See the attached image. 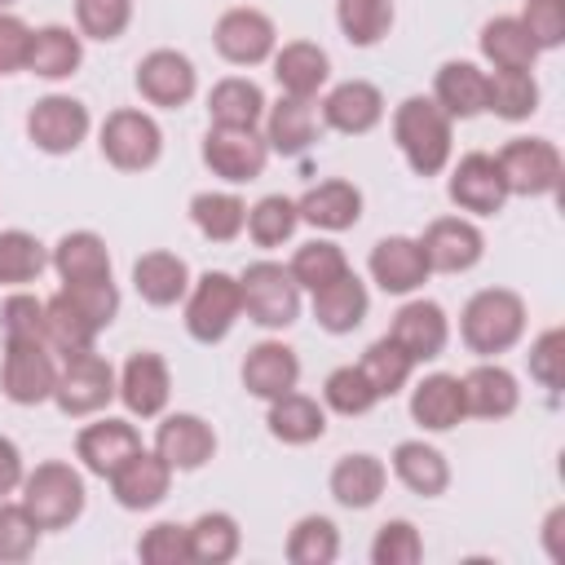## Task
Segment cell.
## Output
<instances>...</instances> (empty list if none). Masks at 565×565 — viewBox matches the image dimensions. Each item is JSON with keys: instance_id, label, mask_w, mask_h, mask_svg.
Returning a JSON list of instances; mask_svg holds the SVG:
<instances>
[{"instance_id": "6da1fadb", "label": "cell", "mask_w": 565, "mask_h": 565, "mask_svg": "<svg viewBox=\"0 0 565 565\" xmlns=\"http://www.w3.org/2000/svg\"><path fill=\"white\" fill-rule=\"evenodd\" d=\"M393 141L415 177H437L455 150V119L433 97L415 93L393 110Z\"/></svg>"}, {"instance_id": "7a4b0ae2", "label": "cell", "mask_w": 565, "mask_h": 565, "mask_svg": "<svg viewBox=\"0 0 565 565\" xmlns=\"http://www.w3.org/2000/svg\"><path fill=\"white\" fill-rule=\"evenodd\" d=\"M459 335L477 358H499L525 335V300L512 287H481L459 313Z\"/></svg>"}, {"instance_id": "3957f363", "label": "cell", "mask_w": 565, "mask_h": 565, "mask_svg": "<svg viewBox=\"0 0 565 565\" xmlns=\"http://www.w3.org/2000/svg\"><path fill=\"white\" fill-rule=\"evenodd\" d=\"M22 508L35 516L40 530H66L79 521L84 503H88V490H84V477L62 463V459H44L35 463L26 477H22Z\"/></svg>"}, {"instance_id": "277c9868", "label": "cell", "mask_w": 565, "mask_h": 565, "mask_svg": "<svg viewBox=\"0 0 565 565\" xmlns=\"http://www.w3.org/2000/svg\"><path fill=\"white\" fill-rule=\"evenodd\" d=\"M238 291H243V313L265 331H287L300 318V287L291 269L278 260L247 265L238 274Z\"/></svg>"}, {"instance_id": "5b68a950", "label": "cell", "mask_w": 565, "mask_h": 565, "mask_svg": "<svg viewBox=\"0 0 565 565\" xmlns=\"http://www.w3.org/2000/svg\"><path fill=\"white\" fill-rule=\"evenodd\" d=\"M97 146H102V159L110 168H119V172H146L163 154V132H159L154 115H146L137 106H119V110H110L102 119Z\"/></svg>"}, {"instance_id": "8992f818", "label": "cell", "mask_w": 565, "mask_h": 565, "mask_svg": "<svg viewBox=\"0 0 565 565\" xmlns=\"http://www.w3.org/2000/svg\"><path fill=\"white\" fill-rule=\"evenodd\" d=\"M238 318H243V291H238L234 274L207 269L199 282H190V291H185V331L199 344L225 340Z\"/></svg>"}, {"instance_id": "52a82bcc", "label": "cell", "mask_w": 565, "mask_h": 565, "mask_svg": "<svg viewBox=\"0 0 565 565\" xmlns=\"http://www.w3.org/2000/svg\"><path fill=\"white\" fill-rule=\"evenodd\" d=\"M494 163H499V172H503L508 194H521V199L556 194L561 172H565V159H561L556 141H547V137H512V141L494 154Z\"/></svg>"}, {"instance_id": "ba28073f", "label": "cell", "mask_w": 565, "mask_h": 565, "mask_svg": "<svg viewBox=\"0 0 565 565\" xmlns=\"http://www.w3.org/2000/svg\"><path fill=\"white\" fill-rule=\"evenodd\" d=\"M53 388H57V353L44 340H4L0 393L13 406H40L53 402Z\"/></svg>"}, {"instance_id": "9c48e42d", "label": "cell", "mask_w": 565, "mask_h": 565, "mask_svg": "<svg viewBox=\"0 0 565 565\" xmlns=\"http://www.w3.org/2000/svg\"><path fill=\"white\" fill-rule=\"evenodd\" d=\"M110 397H115V366L97 349H79L57 366L53 402L62 415H71V419L97 415L110 406Z\"/></svg>"}, {"instance_id": "30bf717a", "label": "cell", "mask_w": 565, "mask_h": 565, "mask_svg": "<svg viewBox=\"0 0 565 565\" xmlns=\"http://www.w3.org/2000/svg\"><path fill=\"white\" fill-rule=\"evenodd\" d=\"M212 44L216 53L230 62V66H260L274 57L278 49V26L265 9H252V4H234L216 18L212 26Z\"/></svg>"}, {"instance_id": "8fae6325", "label": "cell", "mask_w": 565, "mask_h": 565, "mask_svg": "<svg viewBox=\"0 0 565 565\" xmlns=\"http://www.w3.org/2000/svg\"><path fill=\"white\" fill-rule=\"evenodd\" d=\"M88 128H93L88 106L79 97H66V93H49V97H40L26 110V137L44 154H71V150H79V141L88 137Z\"/></svg>"}, {"instance_id": "7c38bea8", "label": "cell", "mask_w": 565, "mask_h": 565, "mask_svg": "<svg viewBox=\"0 0 565 565\" xmlns=\"http://www.w3.org/2000/svg\"><path fill=\"white\" fill-rule=\"evenodd\" d=\"M203 163L212 168V177L230 181V185H247L265 172L269 163V141L256 128H207L203 137Z\"/></svg>"}, {"instance_id": "4fadbf2b", "label": "cell", "mask_w": 565, "mask_h": 565, "mask_svg": "<svg viewBox=\"0 0 565 565\" xmlns=\"http://www.w3.org/2000/svg\"><path fill=\"white\" fill-rule=\"evenodd\" d=\"M132 84H137V93H141L150 106H159V110H181V106L194 97V88H199V71H194V62H190L185 53H177V49H150V53L137 62Z\"/></svg>"}, {"instance_id": "5bb4252c", "label": "cell", "mask_w": 565, "mask_h": 565, "mask_svg": "<svg viewBox=\"0 0 565 565\" xmlns=\"http://www.w3.org/2000/svg\"><path fill=\"white\" fill-rule=\"evenodd\" d=\"M446 194H450V203H455L459 212H472V216H494V212H503L508 185H503V172H499L494 154L468 150V154L450 168Z\"/></svg>"}, {"instance_id": "9a60e30c", "label": "cell", "mask_w": 565, "mask_h": 565, "mask_svg": "<svg viewBox=\"0 0 565 565\" xmlns=\"http://www.w3.org/2000/svg\"><path fill=\"white\" fill-rule=\"evenodd\" d=\"M419 247L433 274H463L486 256V234L468 216H437L419 234Z\"/></svg>"}, {"instance_id": "2e32d148", "label": "cell", "mask_w": 565, "mask_h": 565, "mask_svg": "<svg viewBox=\"0 0 565 565\" xmlns=\"http://www.w3.org/2000/svg\"><path fill=\"white\" fill-rule=\"evenodd\" d=\"M115 397L128 406V415L137 419H154L163 415L168 397H172V375H168V362L150 349H137L124 371L115 375Z\"/></svg>"}, {"instance_id": "e0dca14e", "label": "cell", "mask_w": 565, "mask_h": 565, "mask_svg": "<svg viewBox=\"0 0 565 565\" xmlns=\"http://www.w3.org/2000/svg\"><path fill=\"white\" fill-rule=\"evenodd\" d=\"M110 494H115V503L119 508H128V512H150L154 503H163L168 499V490H172V468L163 463V455L159 450H132L110 477Z\"/></svg>"}, {"instance_id": "ac0fdd59", "label": "cell", "mask_w": 565, "mask_h": 565, "mask_svg": "<svg viewBox=\"0 0 565 565\" xmlns=\"http://www.w3.org/2000/svg\"><path fill=\"white\" fill-rule=\"evenodd\" d=\"M388 335L411 353V362L419 366V362H433V358H441L446 353V344H450V318H446V309L437 305V300H406L397 313H393V322H388Z\"/></svg>"}, {"instance_id": "d6986e66", "label": "cell", "mask_w": 565, "mask_h": 565, "mask_svg": "<svg viewBox=\"0 0 565 565\" xmlns=\"http://www.w3.org/2000/svg\"><path fill=\"white\" fill-rule=\"evenodd\" d=\"M154 450L163 455V463L172 472H194L203 468L212 455H216V433L203 415L194 411H177V415H163L159 428H154Z\"/></svg>"}, {"instance_id": "ffe728a7", "label": "cell", "mask_w": 565, "mask_h": 565, "mask_svg": "<svg viewBox=\"0 0 565 565\" xmlns=\"http://www.w3.org/2000/svg\"><path fill=\"white\" fill-rule=\"evenodd\" d=\"M366 269H371V278L380 282V291H388V296H411V291H419L424 282H428V260H424V247H419V238H406V234H388V238H380L375 247H371V256H366Z\"/></svg>"}, {"instance_id": "44dd1931", "label": "cell", "mask_w": 565, "mask_h": 565, "mask_svg": "<svg viewBox=\"0 0 565 565\" xmlns=\"http://www.w3.org/2000/svg\"><path fill=\"white\" fill-rule=\"evenodd\" d=\"M296 212H300L305 225L340 234V230H353L362 221V190L353 181H344V177H327V181L309 185L296 199Z\"/></svg>"}, {"instance_id": "7402d4cb", "label": "cell", "mask_w": 565, "mask_h": 565, "mask_svg": "<svg viewBox=\"0 0 565 565\" xmlns=\"http://www.w3.org/2000/svg\"><path fill=\"white\" fill-rule=\"evenodd\" d=\"M300 384V358L282 340H260L243 358V388L260 402H274Z\"/></svg>"}, {"instance_id": "603a6c76", "label": "cell", "mask_w": 565, "mask_h": 565, "mask_svg": "<svg viewBox=\"0 0 565 565\" xmlns=\"http://www.w3.org/2000/svg\"><path fill=\"white\" fill-rule=\"evenodd\" d=\"M380 119H384V93L371 79H344L322 97V124L344 137H362Z\"/></svg>"}, {"instance_id": "cb8c5ba5", "label": "cell", "mask_w": 565, "mask_h": 565, "mask_svg": "<svg viewBox=\"0 0 565 565\" xmlns=\"http://www.w3.org/2000/svg\"><path fill=\"white\" fill-rule=\"evenodd\" d=\"M132 450H141V433L128 419H110V415L97 424H84L75 437V459L93 477H110Z\"/></svg>"}, {"instance_id": "d4e9b609", "label": "cell", "mask_w": 565, "mask_h": 565, "mask_svg": "<svg viewBox=\"0 0 565 565\" xmlns=\"http://www.w3.org/2000/svg\"><path fill=\"white\" fill-rule=\"evenodd\" d=\"M468 406H463V384L450 371H433L411 388V419L424 433H450L455 424H463Z\"/></svg>"}, {"instance_id": "484cf974", "label": "cell", "mask_w": 565, "mask_h": 565, "mask_svg": "<svg viewBox=\"0 0 565 565\" xmlns=\"http://www.w3.org/2000/svg\"><path fill=\"white\" fill-rule=\"evenodd\" d=\"M459 384H463V406L477 419H508L521 406V384L499 362H477L468 375H459Z\"/></svg>"}, {"instance_id": "4316f807", "label": "cell", "mask_w": 565, "mask_h": 565, "mask_svg": "<svg viewBox=\"0 0 565 565\" xmlns=\"http://www.w3.org/2000/svg\"><path fill=\"white\" fill-rule=\"evenodd\" d=\"M269 62H274V79L287 97H318V88L331 75V57L313 40H287L282 49H274Z\"/></svg>"}, {"instance_id": "83f0119b", "label": "cell", "mask_w": 565, "mask_h": 565, "mask_svg": "<svg viewBox=\"0 0 565 565\" xmlns=\"http://www.w3.org/2000/svg\"><path fill=\"white\" fill-rule=\"evenodd\" d=\"M132 287H137V296L146 305L168 309V305L185 300V291H190V265L177 252H141L132 260Z\"/></svg>"}, {"instance_id": "f1b7e54d", "label": "cell", "mask_w": 565, "mask_h": 565, "mask_svg": "<svg viewBox=\"0 0 565 565\" xmlns=\"http://www.w3.org/2000/svg\"><path fill=\"white\" fill-rule=\"evenodd\" d=\"M327 486H331V499H335L340 508L362 512V508H371V503L384 494L388 468H384V459H375V455H366V450L340 455L335 468H331V477H327Z\"/></svg>"}, {"instance_id": "f546056e", "label": "cell", "mask_w": 565, "mask_h": 565, "mask_svg": "<svg viewBox=\"0 0 565 565\" xmlns=\"http://www.w3.org/2000/svg\"><path fill=\"white\" fill-rule=\"evenodd\" d=\"M433 102L450 119H477L486 110V71L477 62H463V57L441 62L437 79H433Z\"/></svg>"}, {"instance_id": "4dcf8cb0", "label": "cell", "mask_w": 565, "mask_h": 565, "mask_svg": "<svg viewBox=\"0 0 565 565\" xmlns=\"http://www.w3.org/2000/svg\"><path fill=\"white\" fill-rule=\"evenodd\" d=\"M366 309H371V296H366V282H362L353 269L313 291V318H318V327L331 331V335L358 331L362 318H366Z\"/></svg>"}, {"instance_id": "1f68e13d", "label": "cell", "mask_w": 565, "mask_h": 565, "mask_svg": "<svg viewBox=\"0 0 565 565\" xmlns=\"http://www.w3.org/2000/svg\"><path fill=\"white\" fill-rule=\"evenodd\" d=\"M318 137V110L313 97H278L274 106H265V141L278 154H305Z\"/></svg>"}, {"instance_id": "d6a6232c", "label": "cell", "mask_w": 565, "mask_h": 565, "mask_svg": "<svg viewBox=\"0 0 565 565\" xmlns=\"http://www.w3.org/2000/svg\"><path fill=\"white\" fill-rule=\"evenodd\" d=\"M84 62V35L53 22L31 31V53H26V71L40 79H71Z\"/></svg>"}, {"instance_id": "836d02e7", "label": "cell", "mask_w": 565, "mask_h": 565, "mask_svg": "<svg viewBox=\"0 0 565 565\" xmlns=\"http://www.w3.org/2000/svg\"><path fill=\"white\" fill-rule=\"evenodd\" d=\"M265 106L269 102H265L260 84L247 75H225L207 93V119L216 128H256L265 119Z\"/></svg>"}, {"instance_id": "e575fe53", "label": "cell", "mask_w": 565, "mask_h": 565, "mask_svg": "<svg viewBox=\"0 0 565 565\" xmlns=\"http://www.w3.org/2000/svg\"><path fill=\"white\" fill-rule=\"evenodd\" d=\"M393 477H397L411 494L437 499V494H446V486H450V463H446V455H441L437 446H428V441H397V446H393Z\"/></svg>"}, {"instance_id": "d590c367", "label": "cell", "mask_w": 565, "mask_h": 565, "mask_svg": "<svg viewBox=\"0 0 565 565\" xmlns=\"http://www.w3.org/2000/svg\"><path fill=\"white\" fill-rule=\"evenodd\" d=\"M49 265L57 269L62 282H84V278H110V247L93 230H71L53 243Z\"/></svg>"}, {"instance_id": "8d00e7d4", "label": "cell", "mask_w": 565, "mask_h": 565, "mask_svg": "<svg viewBox=\"0 0 565 565\" xmlns=\"http://www.w3.org/2000/svg\"><path fill=\"white\" fill-rule=\"evenodd\" d=\"M265 424H269V437H278L282 446H309L327 433V406H318L309 393L291 388V393L269 402Z\"/></svg>"}, {"instance_id": "74e56055", "label": "cell", "mask_w": 565, "mask_h": 565, "mask_svg": "<svg viewBox=\"0 0 565 565\" xmlns=\"http://www.w3.org/2000/svg\"><path fill=\"white\" fill-rule=\"evenodd\" d=\"M481 57L494 66V71H534V57H539V49H534V40H530V31L521 26V18H508V13H499V18H490L486 26H481Z\"/></svg>"}, {"instance_id": "f35d334b", "label": "cell", "mask_w": 565, "mask_h": 565, "mask_svg": "<svg viewBox=\"0 0 565 565\" xmlns=\"http://www.w3.org/2000/svg\"><path fill=\"white\" fill-rule=\"evenodd\" d=\"M190 221L207 243H234L247 225V203L230 190H203L190 199Z\"/></svg>"}, {"instance_id": "ab89813d", "label": "cell", "mask_w": 565, "mask_h": 565, "mask_svg": "<svg viewBox=\"0 0 565 565\" xmlns=\"http://www.w3.org/2000/svg\"><path fill=\"white\" fill-rule=\"evenodd\" d=\"M243 547V530L230 512H203L190 521V561L199 565H225Z\"/></svg>"}, {"instance_id": "60d3db41", "label": "cell", "mask_w": 565, "mask_h": 565, "mask_svg": "<svg viewBox=\"0 0 565 565\" xmlns=\"http://www.w3.org/2000/svg\"><path fill=\"white\" fill-rule=\"evenodd\" d=\"M486 110L499 119H530L539 110V79L530 71H486Z\"/></svg>"}, {"instance_id": "b9f144b4", "label": "cell", "mask_w": 565, "mask_h": 565, "mask_svg": "<svg viewBox=\"0 0 565 565\" xmlns=\"http://www.w3.org/2000/svg\"><path fill=\"white\" fill-rule=\"evenodd\" d=\"M93 340H97V327H93L62 291L44 300V344H49L53 353L71 358V353H79V349H93Z\"/></svg>"}, {"instance_id": "7bdbcfd3", "label": "cell", "mask_w": 565, "mask_h": 565, "mask_svg": "<svg viewBox=\"0 0 565 565\" xmlns=\"http://www.w3.org/2000/svg\"><path fill=\"white\" fill-rule=\"evenodd\" d=\"M358 366H362V375L371 380V388H375L380 397H393V393H402V388L411 384V375H415V362H411V353H406V349H402L393 335H380V340H371Z\"/></svg>"}, {"instance_id": "ee69618b", "label": "cell", "mask_w": 565, "mask_h": 565, "mask_svg": "<svg viewBox=\"0 0 565 565\" xmlns=\"http://www.w3.org/2000/svg\"><path fill=\"white\" fill-rule=\"evenodd\" d=\"M287 269H291V278H296L300 291H318V287L335 282L340 274H349V256H344L340 243L313 238V243H300V247H296V256H291Z\"/></svg>"}, {"instance_id": "f6af8a7d", "label": "cell", "mask_w": 565, "mask_h": 565, "mask_svg": "<svg viewBox=\"0 0 565 565\" xmlns=\"http://www.w3.org/2000/svg\"><path fill=\"white\" fill-rule=\"evenodd\" d=\"M335 22L353 49H371L393 26V0H335Z\"/></svg>"}, {"instance_id": "bcb514c9", "label": "cell", "mask_w": 565, "mask_h": 565, "mask_svg": "<svg viewBox=\"0 0 565 565\" xmlns=\"http://www.w3.org/2000/svg\"><path fill=\"white\" fill-rule=\"evenodd\" d=\"M340 556V530L331 516H300L287 534V561L291 565H331Z\"/></svg>"}, {"instance_id": "7dc6e473", "label": "cell", "mask_w": 565, "mask_h": 565, "mask_svg": "<svg viewBox=\"0 0 565 565\" xmlns=\"http://www.w3.org/2000/svg\"><path fill=\"white\" fill-rule=\"evenodd\" d=\"M49 252L35 234L26 230H0V282L4 287H26L44 274Z\"/></svg>"}, {"instance_id": "c3c4849f", "label": "cell", "mask_w": 565, "mask_h": 565, "mask_svg": "<svg viewBox=\"0 0 565 565\" xmlns=\"http://www.w3.org/2000/svg\"><path fill=\"white\" fill-rule=\"evenodd\" d=\"M296 225H300V212H296V199H287V194H265V199H256L252 207H247V234H252V243L256 247H282L291 234H296Z\"/></svg>"}, {"instance_id": "681fc988", "label": "cell", "mask_w": 565, "mask_h": 565, "mask_svg": "<svg viewBox=\"0 0 565 565\" xmlns=\"http://www.w3.org/2000/svg\"><path fill=\"white\" fill-rule=\"evenodd\" d=\"M375 402H380V393L371 388V380L362 375L358 362L335 366V371L322 380V406L335 411V415H349V419H353V415H366Z\"/></svg>"}, {"instance_id": "f907efd6", "label": "cell", "mask_w": 565, "mask_h": 565, "mask_svg": "<svg viewBox=\"0 0 565 565\" xmlns=\"http://www.w3.org/2000/svg\"><path fill=\"white\" fill-rule=\"evenodd\" d=\"M132 22V0H75V26L88 40H119Z\"/></svg>"}, {"instance_id": "816d5d0a", "label": "cell", "mask_w": 565, "mask_h": 565, "mask_svg": "<svg viewBox=\"0 0 565 565\" xmlns=\"http://www.w3.org/2000/svg\"><path fill=\"white\" fill-rule=\"evenodd\" d=\"M40 525H35V516L22 508V499L18 503H9V499H0V561H9V565H18V561H26L35 547H40Z\"/></svg>"}, {"instance_id": "f5cc1de1", "label": "cell", "mask_w": 565, "mask_h": 565, "mask_svg": "<svg viewBox=\"0 0 565 565\" xmlns=\"http://www.w3.org/2000/svg\"><path fill=\"white\" fill-rule=\"evenodd\" d=\"M62 296L97 327V331H106L110 322H115V313H119V287L110 282V278H84V282H62Z\"/></svg>"}, {"instance_id": "db71d44e", "label": "cell", "mask_w": 565, "mask_h": 565, "mask_svg": "<svg viewBox=\"0 0 565 565\" xmlns=\"http://www.w3.org/2000/svg\"><path fill=\"white\" fill-rule=\"evenodd\" d=\"M137 556L146 565H185L190 561V525H181V521H154L141 534Z\"/></svg>"}, {"instance_id": "11a10c76", "label": "cell", "mask_w": 565, "mask_h": 565, "mask_svg": "<svg viewBox=\"0 0 565 565\" xmlns=\"http://www.w3.org/2000/svg\"><path fill=\"white\" fill-rule=\"evenodd\" d=\"M424 556V539L411 521H384L375 530V543H371V561L375 565H415Z\"/></svg>"}, {"instance_id": "9f6ffc18", "label": "cell", "mask_w": 565, "mask_h": 565, "mask_svg": "<svg viewBox=\"0 0 565 565\" xmlns=\"http://www.w3.org/2000/svg\"><path fill=\"white\" fill-rule=\"evenodd\" d=\"M0 331L4 340H44V300L31 291H13L0 305Z\"/></svg>"}, {"instance_id": "6f0895ef", "label": "cell", "mask_w": 565, "mask_h": 565, "mask_svg": "<svg viewBox=\"0 0 565 565\" xmlns=\"http://www.w3.org/2000/svg\"><path fill=\"white\" fill-rule=\"evenodd\" d=\"M521 26L530 31L534 49H561L565 44V0H525L521 4Z\"/></svg>"}, {"instance_id": "680465c9", "label": "cell", "mask_w": 565, "mask_h": 565, "mask_svg": "<svg viewBox=\"0 0 565 565\" xmlns=\"http://www.w3.org/2000/svg\"><path fill=\"white\" fill-rule=\"evenodd\" d=\"M561 327H547V331H539L534 335V344H530V375L543 384V388H561Z\"/></svg>"}, {"instance_id": "91938a15", "label": "cell", "mask_w": 565, "mask_h": 565, "mask_svg": "<svg viewBox=\"0 0 565 565\" xmlns=\"http://www.w3.org/2000/svg\"><path fill=\"white\" fill-rule=\"evenodd\" d=\"M26 53H31V26L18 13L0 9V75L26 71Z\"/></svg>"}, {"instance_id": "94428289", "label": "cell", "mask_w": 565, "mask_h": 565, "mask_svg": "<svg viewBox=\"0 0 565 565\" xmlns=\"http://www.w3.org/2000/svg\"><path fill=\"white\" fill-rule=\"evenodd\" d=\"M22 477H26V463H22L18 441L0 437V499H4V494H13V490L22 486Z\"/></svg>"}, {"instance_id": "6125c7cd", "label": "cell", "mask_w": 565, "mask_h": 565, "mask_svg": "<svg viewBox=\"0 0 565 565\" xmlns=\"http://www.w3.org/2000/svg\"><path fill=\"white\" fill-rule=\"evenodd\" d=\"M561 530H565V508H552V512H547V521H543V543H547V556H552V561H565Z\"/></svg>"}, {"instance_id": "be15d7a7", "label": "cell", "mask_w": 565, "mask_h": 565, "mask_svg": "<svg viewBox=\"0 0 565 565\" xmlns=\"http://www.w3.org/2000/svg\"><path fill=\"white\" fill-rule=\"evenodd\" d=\"M4 4H13V0H0V9H4Z\"/></svg>"}]
</instances>
